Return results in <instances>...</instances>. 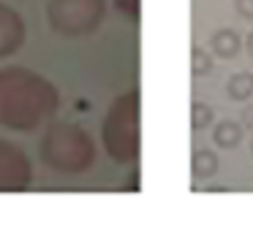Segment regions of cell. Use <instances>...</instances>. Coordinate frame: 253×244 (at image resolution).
Here are the masks:
<instances>
[{"label": "cell", "instance_id": "6da1fadb", "mask_svg": "<svg viewBox=\"0 0 253 244\" xmlns=\"http://www.w3.org/2000/svg\"><path fill=\"white\" fill-rule=\"evenodd\" d=\"M60 108V90L46 76L22 65L0 68V125L6 130L41 128Z\"/></svg>", "mask_w": 253, "mask_h": 244}, {"label": "cell", "instance_id": "7a4b0ae2", "mask_svg": "<svg viewBox=\"0 0 253 244\" xmlns=\"http://www.w3.org/2000/svg\"><path fill=\"white\" fill-rule=\"evenodd\" d=\"M139 108H142L139 90H128L112 101L109 111L104 117V125H101V141H104L106 155L115 163H120V166L136 163L139 149H142Z\"/></svg>", "mask_w": 253, "mask_h": 244}, {"label": "cell", "instance_id": "3957f363", "mask_svg": "<svg viewBox=\"0 0 253 244\" xmlns=\"http://www.w3.org/2000/svg\"><path fill=\"white\" fill-rule=\"evenodd\" d=\"M41 160L63 174H82L95 160V141L82 125L55 122L41 139Z\"/></svg>", "mask_w": 253, "mask_h": 244}, {"label": "cell", "instance_id": "277c9868", "mask_svg": "<svg viewBox=\"0 0 253 244\" xmlns=\"http://www.w3.org/2000/svg\"><path fill=\"white\" fill-rule=\"evenodd\" d=\"M46 19L57 35H90L106 19V0H49L46 3Z\"/></svg>", "mask_w": 253, "mask_h": 244}, {"label": "cell", "instance_id": "5b68a950", "mask_svg": "<svg viewBox=\"0 0 253 244\" xmlns=\"http://www.w3.org/2000/svg\"><path fill=\"white\" fill-rule=\"evenodd\" d=\"M33 166L28 155L11 141L0 139V193H19L30 184Z\"/></svg>", "mask_w": 253, "mask_h": 244}, {"label": "cell", "instance_id": "8992f818", "mask_svg": "<svg viewBox=\"0 0 253 244\" xmlns=\"http://www.w3.org/2000/svg\"><path fill=\"white\" fill-rule=\"evenodd\" d=\"M25 43V19L17 8L0 3V60L11 57Z\"/></svg>", "mask_w": 253, "mask_h": 244}, {"label": "cell", "instance_id": "52a82bcc", "mask_svg": "<svg viewBox=\"0 0 253 244\" xmlns=\"http://www.w3.org/2000/svg\"><path fill=\"white\" fill-rule=\"evenodd\" d=\"M242 49V35L234 30V27H220V30L212 33L210 38V52L212 57H220V60H234Z\"/></svg>", "mask_w": 253, "mask_h": 244}, {"label": "cell", "instance_id": "ba28073f", "mask_svg": "<svg viewBox=\"0 0 253 244\" xmlns=\"http://www.w3.org/2000/svg\"><path fill=\"white\" fill-rule=\"evenodd\" d=\"M218 168H220V160H218V155H215L210 146H202V149L193 152V157H191V174H193V179H196V182L212 179L215 174H218Z\"/></svg>", "mask_w": 253, "mask_h": 244}, {"label": "cell", "instance_id": "9c48e42d", "mask_svg": "<svg viewBox=\"0 0 253 244\" xmlns=\"http://www.w3.org/2000/svg\"><path fill=\"white\" fill-rule=\"evenodd\" d=\"M212 141H215V146H220V149H234V146H240L242 125L234 122V119H223V122H218L212 128Z\"/></svg>", "mask_w": 253, "mask_h": 244}, {"label": "cell", "instance_id": "30bf717a", "mask_svg": "<svg viewBox=\"0 0 253 244\" xmlns=\"http://www.w3.org/2000/svg\"><path fill=\"white\" fill-rule=\"evenodd\" d=\"M226 95L231 101H248L253 95V73L251 70H237L226 81Z\"/></svg>", "mask_w": 253, "mask_h": 244}, {"label": "cell", "instance_id": "8fae6325", "mask_svg": "<svg viewBox=\"0 0 253 244\" xmlns=\"http://www.w3.org/2000/svg\"><path fill=\"white\" fill-rule=\"evenodd\" d=\"M215 119V111L210 103H202V101H193L191 103V128L193 130H207Z\"/></svg>", "mask_w": 253, "mask_h": 244}, {"label": "cell", "instance_id": "7c38bea8", "mask_svg": "<svg viewBox=\"0 0 253 244\" xmlns=\"http://www.w3.org/2000/svg\"><path fill=\"white\" fill-rule=\"evenodd\" d=\"M191 70H193V76L212 73V52L204 46H193L191 49Z\"/></svg>", "mask_w": 253, "mask_h": 244}, {"label": "cell", "instance_id": "4fadbf2b", "mask_svg": "<svg viewBox=\"0 0 253 244\" xmlns=\"http://www.w3.org/2000/svg\"><path fill=\"white\" fill-rule=\"evenodd\" d=\"M112 3H115V8L123 16H128L131 22H139V16H142V0H112Z\"/></svg>", "mask_w": 253, "mask_h": 244}, {"label": "cell", "instance_id": "5bb4252c", "mask_svg": "<svg viewBox=\"0 0 253 244\" xmlns=\"http://www.w3.org/2000/svg\"><path fill=\"white\" fill-rule=\"evenodd\" d=\"M234 11H237V16L253 22V0H234Z\"/></svg>", "mask_w": 253, "mask_h": 244}, {"label": "cell", "instance_id": "9a60e30c", "mask_svg": "<svg viewBox=\"0 0 253 244\" xmlns=\"http://www.w3.org/2000/svg\"><path fill=\"white\" fill-rule=\"evenodd\" d=\"M242 125L253 130V106H248L245 111H242Z\"/></svg>", "mask_w": 253, "mask_h": 244}, {"label": "cell", "instance_id": "2e32d148", "mask_svg": "<svg viewBox=\"0 0 253 244\" xmlns=\"http://www.w3.org/2000/svg\"><path fill=\"white\" fill-rule=\"evenodd\" d=\"M245 49H248V54H251V57H253V30L248 33V35H245Z\"/></svg>", "mask_w": 253, "mask_h": 244}, {"label": "cell", "instance_id": "e0dca14e", "mask_svg": "<svg viewBox=\"0 0 253 244\" xmlns=\"http://www.w3.org/2000/svg\"><path fill=\"white\" fill-rule=\"evenodd\" d=\"M251 155H253V136H251Z\"/></svg>", "mask_w": 253, "mask_h": 244}]
</instances>
